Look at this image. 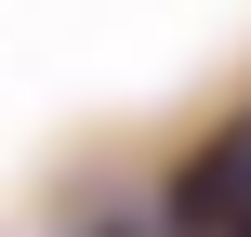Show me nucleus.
I'll return each instance as SVG.
<instances>
[{
  "label": "nucleus",
  "mask_w": 251,
  "mask_h": 237,
  "mask_svg": "<svg viewBox=\"0 0 251 237\" xmlns=\"http://www.w3.org/2000/svg\"><path fill=\"white\" fill-rule=\"evenodd\" d=\"M93 237H132V224H93Z\"/></svg>",
  "instance_id": "nucleus-2"
},
{
  "label": "nucleus",
  "mask_w": 251,
  "mask_h": 237,
  "mask_svg": "<svg viewBox=\"0 0 251 237\" xmlns=\"http://www.w3.org/2000/svg\"><path fill=\"white\" fill-rule=\"evenodd\" d=\"M185 198H199V211H212V198H251V132H238V145H212V158H199V185H185Z\"/></svg>",
  "instance_id": "nucleus-1"
}]
</instances>
